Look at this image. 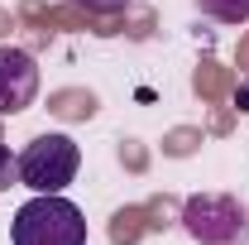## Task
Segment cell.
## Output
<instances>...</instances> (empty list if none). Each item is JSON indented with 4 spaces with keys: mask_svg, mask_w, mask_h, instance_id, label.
<instances>
[{
    "mask_svg": "<svg viewBox=\"0 0 249 245\" xmlns=\"http://www.w3.org/2000/svg\"><path fill=\"white\" fill-rule=\"evenodd\" d=\"M15 245H87V216L62 192H34L10 221Z\"/></svg>",
    "mask_w": 249,
    "mask_h": 245,
    "instance_id": "6da1fadb",
    "label": "cell"
},
{
    "mask_svg": "<svg viewBox=\"0 0 249 245\" xmlns=\"http://www.w3.org/2000/svg\"><path fill=\"white\" fill-rule=\"evenodd\" d=\"M182 231L196 245H245L249 212L230 192H196V197L182 202Z\"/></svg>",
    "mask_w": 249,
    "mask_h": 245,
    "instance_id": "7a4b0ae2",
    "label": "cell"
},
{
    "mask_svg": "<svg viewBox=\"0 0 249 245\" xmlns=\"http://www.w3.org/2000/svg\"><path fill=\"white\" fill-rule=\"evenodd\" d=\"M77 168H82V149L72 135H58V130L29 140L19 154V183L29 192H62L77 178Z\"/></svg>",
    "mask_w": 249,
    "mask_h": 245,
    "instance_id": "3957f363",
    "label": "cell"
},
{
    "mask_svg": "<svg viewBox=\"0 0 249 245\" xmlns=\"http://www.w3.org/2000/svg\"><path fill=\"white\" fill-rule=\"evenodd\" d=\"M38 96V62L24 48H0V116H19Z\"/></svg>",
    "mask_w": 249,
    "mask_h": 245,
    "instance_id": "277c9868",
    "label": "cell"
},
{
    "mask_svg": "<svg viewBox=\"0 0 249 245\" xmlns=\"http://www.w3.org/2000/svg\"><path fill=\"white\" fill-rule=\"evenodd\" d=\"M201 15H211L216 24H245L249 20V0H196Z\"/></svg>",
    "mask_w": 249,
    "mask_h": 245,
    "instance_id": "5b68a950",
    "label": "cell"
},
{
    "mask_svg": "<svg viewBox=\"0 0 249 245\" xmlns=\"http://www.w3.org/2000/svg\"><path fill=\"white\" fill-rule=\"evenodd\" d=\"M10 183H19V159H15V154L0 144V192H5Z\"/></svg>",
    "mask_w": 249,
    "mask_h": 245,
    "instance_id": "8992f818",
    "label": "cell"
},
{
    "mask_svg": "<svg viewBox=\"0 0 249 245\" xmlns=\"http://www.w3.org/2000/svg\"><path fill=\"white\" fill-rule=\"evenodd\" d=\"M72 5H82V10H91V15H120L129 0H72Z\"/></svg>",
    "mask_w": 249,
    "mask_h": 245,
    "instance_id": "52a82bcc",
    "label": "cell"
},
{
    "mask_svg": "<svg viewBox=\"0 0 249 245\" xmlns=\"http://www.w3.org/2000/svg\"><path fill=\"white\" fill-rule=\"evenodd\" d=\"M235 106L249 116V77H240V87H235Z\"/></svg>",
    "mask_w": 249,
    "mask_h": 245,
    "instance_id": "ba28073f",
    "label": "cell"
}]
</instances>
